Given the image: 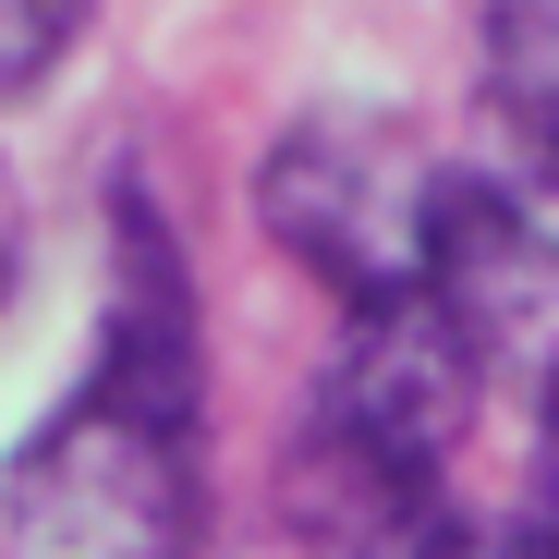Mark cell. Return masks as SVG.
Returning a JSON list of instances; mask_svg holds the SVG:
<instances>
[{
	"label": "cell",
	"mask_w": 559,
	"mask_h": 559,
	"mask_svg": "<svg viewBox=\"0 0 559 559\" xmlns=\"http://www.w3.org/2000/svg\"><path fill=\"white\" fill-rule=\"evenodd\" d=\"M317 402H329V414H353V426H378L390 450L450 462L462 438H475L487 353L462 341V317H450L438 293H414V305H378V317H341V353H329Z\"/></svg>",
	"instance_id": "obj_4"
},
{
	"label": "cell",
	"mask_w": 559,
	"mask_h": 559,
	"mask_svg": "<svg viewBox=\"0 0 559 559\" xmlns=\"http://www.w3.org/2000/svg\"><path fill=\"white\" fill-rule=\"evenodd\" d=\"M438 207H450V158L402 110H378V98H317L255 158V231L293 255L341 317H378V305L426 293Z\"/></svg>",
	"instance_id": "obj_2"
},
{
	"label": "cell",
	"mask_w": 559,
	"mask_h": 559,
	"mask_svg": "<svg viewBox=\"0 0 559 559\" xmlns=\"http://www.w3.org/2000/svg\"><path fill=\"white\" fill-rule=\"evenodd\" d=\"M13 559H207V317L182 231L146 182H110V305L85 378L0 462Z\"/></svg>",
	"instance_id": "obj_1"
},
{
	"label": "cell",
	"mask_w": 559,
	"mask_h": 559,
	"mask_svg": "<svg viewBox=\"0 0 559 559\" xmlns=\"http://www.w3.org/2000/svg\"><path fill=\"white\" fill-rule=\"evenodd\" d=\"M73 49H85V13H73V0H0V110L49 98Z\"/></svg>",
	"instance_id": "obj_6"
},
{
	"label": "cell",
	"mask_w": 559,
	"mask_h": 559,
	"mask_svg": "<svg viewBox=\"0 0 559 559\" xmlns=\"http://www.w3.org/2000/svg\"><path fill=\"white\" fill-rule=\"evenodd\" d=\"M475 49H487L499 182L535 207V195H559V0H511V13H487Z\"/></svg>",
	"instance_id": "obj_5"
},
{
	"label": "cell",
	"mask_w": 559,
	"mask_h": 559,
	"mask_svg": "<svg viewBox=\"0 0 559 559\" xmlns=\"http://www.w3.org/2000/svg\"><path fill=\"white\" fill-rule=\"evenodd\" d=\"M13 280H25V207H13V182H0V317H13Z\"/></svg>",
	"instance_id": "obj_8"
},
{
	"label": "cell",
	"mask_w": 559,
	"mask_h": 559,
	"mask_svg": "<svg viewBox=\"0 0 559 559\" xmlns=\"http://www.w3.org/2000/svg\"><path fill=\"white\" fill-rule=\"evenodd\" d=\"M267 511H280V547H293V559H438L462 535L450 462L390 450L378 426H353L329 402H305V426L280 438Z\"/></svg>",
	"instance_id": "obj_3"
},
{
	"label": "cell",
	"mask_w": 559,
	"mask_h": 559,
	"mask_svg": "<svg viewBox=\"0 0 559 559\" xmlns=\"http://www.w3.org/2000/svg\"><path fill=\"white\" fill-rule=\"evenodd\" d=\"M438 559H559V475H535V499L511 523H462Z\"/></svg>",
	"instance_id": "obj_7"
}]
</instances>
